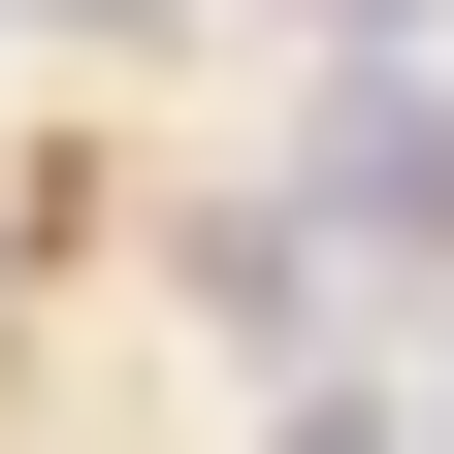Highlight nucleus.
Here are the masks:
<instances>
[{
    "label": "nucleus",
    "instance_id": "f257e3e1",
    "mask_svg": "<svg viewBox=\"0 0 454 454\" xmlns=\"http://www.w3.org/2000/svg\"><path fill=\"white\" fill-rule=\"evenodd\" d=\"M293 227H325V260H454V66H357V98H325V130H293Z\"/></svg>",
    "mask_w": 454,
    "mask_h": 454
}]
</instances>
